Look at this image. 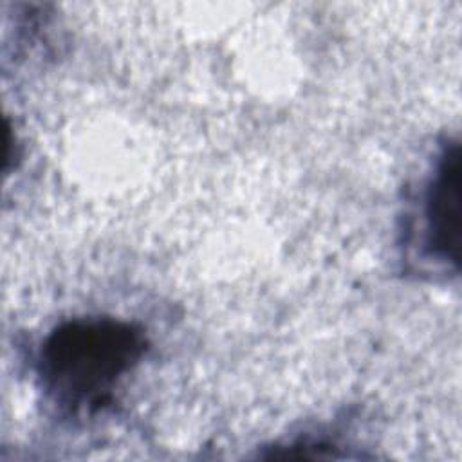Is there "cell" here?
I'll return each mask as SVG.
<instances>
[{"label": "cell", "instance_id": "obj_1", "mask_svg": "<svg viewBox=\"0 0 462 462\" xmlns=\"http://www.w3.org/2000/svg\"><path fill=\"white\" fill-rule=\"evenodd\" d=\"M146 339L116 318H74L42 343L38 377L45 393L67 410H97L143 357Z\"/></svg>", "mask_w": 462, "mask_h": 462}, {"label": "cell", "instance_id": "obj_2", "mask_svg": "<svg viewBox=\"0 0 462 462\" xmlns=\"http://www.w3.org/2000/svg\"><path fill=\"white\" fill-rule=\"evenodd\" d=\"M422 215L430 254L457 265L460 236V155L457 143L446 146L437 161L424 193Z\"/></svg>", "mask_w": 462, "mask_h": 462}]
</instances>
